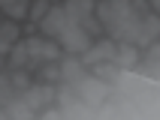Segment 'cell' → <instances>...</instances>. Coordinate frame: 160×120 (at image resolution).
Returning <instances> with one entry per match:
<instances>
[{
	"label": "cell",
	"mask_w": 160,
	"mask_h": 120,
	"mask_svg": "<svg viewBox=\"0 0 160 120\" xmlns=\"http://www.w3.org/2000/svg\"><path fill=\"white\" fill-rule=\"evenodd\" d=\"M58 45H61L63 51H70V54H85L91 48V33L82 24H72L70 21V24L58 33Z\"/></svg>",
	"instance_id": "6da1fadb"
},
{
	"label": "cell",
	"mask_w": 160,
	"mask_h": 120,
	"mask_svg": "<svg viewBox=\"0 0 160 120\" xmlns=\"http://www.w3.org/2000/svg\"><path fill=\"white\" fill-rule=\"evenodd\" d=\"M76 93H79L88 105H97V102H103V99H106L109 84L103 81V78H85V75H82L79 81H76Z\"/></svg>",
	"instance_id": "7a4b0ae2"
},
{
	"label": "cell",
	"mask_w": 160,
	"mask_h": 120,
	"mask_svg": "<svg viewBox=\"0 0 160 120\" xmlns=\"http://www.w3.org/2000/svg\"><path fill=\"white\" fill-rule=\"evenodd\" d=\"M54 99V90L48 84H30L24 87V96H21V102L30 108V111H39V108H48Z\"/></svg>",
	"instance_id": "3957f363"
},
{
	"label": "cell",
	"mask_w": 160,
	"mask_h": 120,
	"mask_svg": "<svg viewBox=\"0 0 160 120\" xmlns=\"http://www.w3.org/2000/svg\"><path fill=\"white\" fill-rule=\"evenodd\" d=\"M67 24H70L67 9L63 6H48V12H45L42 21H39V30H42V36H58Z\"/></svg>",
	"instance_id": "277c9868"
},
{
	"label": "cell",
	"mask_w": 160,
	"mask_h": 120,
	"mask_svg": "<svg viewBox=\"0 0 160 120\" xmlns=\"http://www.w3.org/2000/svg\"><path fill=\"white\" fill-rule=\"evenodd\" d=\"M27 51H30V60H61V45L58 42H48V39H39V36H33V39H27Z\"/></svg>",
	"instance_id": "5b68a950"
},
{
	"label": "cell",
	"mask_w": 160,
	"mask_h": 120,
	"mask_svg": "<svg viewBox=\"0 0 160 120\" xmlns=\"http://www.w3.org/2000/svg\"><path fill=\"white\" fill-rule=\"evenodd\" d=\"M115 51H118V42L115 39H103V42H97V45H91L88 51L82 54V63L85 66H94V63H103V60H115Z\"/></svg>",
	"instance_id": "8992f818"
},
{
	"label": "cell",
	"mask_w": 160,
	"mask_h": 120,
	"mask_svg": "<svg viewBox=\"0 0 160 120\" xmlns=\"http://www.w3.org/2000/svg\"><path fill=\"white\" fill-rule=\"evenodd\" d=\"M63 3H67V18H70L72 24H82V21H85V18H91L94 15V0H63Z\"/></svg>",
	"instance_id": "52a82bcc"
},
{
	"label": "cell",
	"mask_w": 160,
	"mask_h": 120,
	"mask_svg": "<svg viewBox=\"0 0 160 120\" xmlns=\"http://www.w3.org/2000/svg\"><path fill=\"white\" fill-rule=\"evenodd\" d=\"M139 63V48L133 42H118V51H115V66L118 69H133Z\"/></svg>",
	"instance_id": "ba28073f"
},
{
	"label": "cell",
	"mask_w": 160,
	"mask_h": 120,
	"mask_svg": "<svg viewBox=\"0 0 160 120\" xmlns=\"http://www.w3.org/2000/svg\"><path fill=\"white\" fill-rule=\"evenodd\" d=\"M85 75V63L82 60H61V81H79Z\"/></svg>",
	"instance_id": "9c48e42d"
},
{
	"label": "cell",
	"mask_w": 160,
	"mask_h": 120,
	"mask_svg": "<svg viewBox=\"0 0 160 120\" xmlns=\"http://www.w3.org/2000/svg\"><path fill=\"white\" fill-rule=\"evenodd\" d=\"M30 63V51H27V45L24 42H15L12 45V54H9V66L12 69H21Z\"/></svg>",
	"instance_id": "30bf717a"
},
{
	"label": "cell",
	"mask_w": 160,
	"mask_h": 120,
	"mask_svg": "<svg viewBox=\"0 0 160 120\" xmlns=\"http://www.w3.org/2000/svg\"><path fill=\"white\" fill-rule=\"evenodd\" d=\"M15 39H18V21H3L0 24V48H6V45H15Z\"/></svg>",
	"instance_id": "8fae6325"
},
{
	"label": "cell",
	"mask_w": 160,
	"mask_h": 120,
	"mask_svg": "<svg viewBox=\"0 0 160 120\" xmlns=\"http://www.w3.org/2000/svg\"><path fill=\"white\" fill-rule=\"evenodd\" d=\"M48 12V0H30V9H27V18L33 21V24H39L42 21V15Z\"/></svg>",
	"instance_id": "7c38bea8"
},
{
	"label": "cell",
	"mask_w": 160,
	"mask_h": 120,
	"mask_svg": "<svg viewBox=\"0 0 160 120\" xmlns=\"http://www.w3.org/2000/svg\"><path fill=\"white\" fill-rule=\"evenodd\" d=\"M12 93H15V87H12V78L0 75V105L12 102Z\"/></svg>",
	"instance_id": "4fadbf2b"
},
{
	"label": "cell",
	"mask_w": 160,
	"mask_h": 120,
	"mask_svg": "<svg viewBox=\"0 0 160 120\" xmlns=\"http://www.w3.org/2000/svg\"><path fill=\"white\" fill-rule=\"evenodd\" d=\"M54 96L61 99V105H63V108H72V105H76V96H79V93H72V84H67V87H61V90H58Z\"/></svg>",
	"instance_id": "5bb4252c"
},
{
	"label": "cell",
	"mask_w": 160,
	"mask_h": 120,
	"mask_svg": "<svg viewBox=\"0 0 160 120\" xmlns=\"http://www.w3.org/2000/svg\"><path fill=\"white\" fill-rule=\"evenodd\" d=\"M9 78H12V87H15V90H24V87H30V78H27V72H18V69H15Z\"/></svg>",
	"instance_id": "9a60e30c"
},
{
	"label": "cell",
	"mask_w": 160,
	"mask_h": 120,
	"mask_svg": "<svg viewBox=\"0 0 160 120\" xmlns=\"http://www.w3.org/2000/svg\"><path fill=\"white\" fill-rule=\"evenodd\" d=\"M148 6H151L154 15H160V0H148Z\"/></svg>",
	"instance_id": "2e32d148"
},
{
	"label": "cell",
	"mask_w": 160,
	"mask_h": 120,
	"mask_svg": "<svg viewBox=\"0 0 160 120\" xmlns=\"http://www.w3.org/2000/svg\"><path fill=\"white\" fill-rule=\"evenodd\" d=\"M106 3H112V6H130V0H106Z\"/></svg>",
	"instance_id": "e0dca14e"
},
{
	"label": "cell",
	"mask_w": 160,
	"mask_h": 120,
	"mask_svg": "<svg viewBox=\"0 0 160 120\" xmlns=\"http://www.w3.org/2000/svg\"><path fill=\"white\" fill-rule=\"evenodd\" d=\"M48 3H63V0H48Z\"/></svg>",
	"instance_id": "ac0fdd59"
}]
</instances>
